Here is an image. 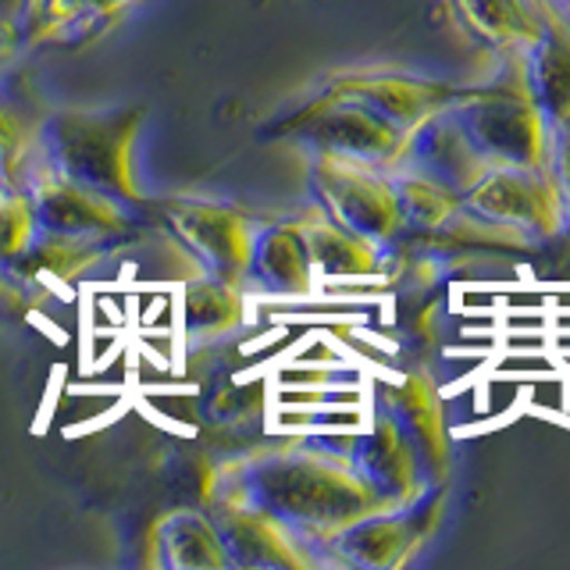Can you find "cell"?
<instances>
[{
    "label": "cell",
    "mask_w": 570,
    "mask_h": 570,
    "mask_svg": "<svg viewBox=\"0 0 570 570\" xmlns=\"http://www.w3.org/2000/svg\"><path fill=\"white\" fill-rule=\"evenodd\" d=\"M207 499L257 507L314 552L328 534L353 524L356 517L396 507L367 485L346 453H328L317 445L232 456L210 471Z\"/></svg>",
    "instance_id": "obj_1"
},
{
    "label": "cell",
    "mask_w": 570,
    "mask_h": 570,
    "mask_svg": "<svg viewBox=\"0 0 570 570\" xmlns=\"http://www.w3.org/2000/svg\"><path fill=\"white\" fill-rule=\"evenodd\" d=\"M139 129L142 107H121V111L65 107V111L43 115L36 154L71 183L107 193L129 207H142L147 193H142L136 175Z\"/></svg>",
    "instance_id": "obj_2"
},
{
    "label": "cell",
    "mask_w": 570,
    "mask_h": 570,
    "mask_svg": "<svg viewBox=\"0 0 570 570\" xmlns=\"http://www.w3.org/2000/svg\"><path fill=\"white\" fill-rule=\"evenodd\" d=\"M307 189L314 207L356 236L385 246L403 228L400 193L392 171L346 154H311Z\"/></svg>",
    "instance_id": "obj_3"
},
{
    "label": "cell",
    "mask_w": 570,
    "mask_h": 570,
    "mask_svg": "<svg viewBox=\"0 0 570 570\" xmlns=\"http://www.w3.org/2000/svg\"><path fill=\"white\" fill-rule=\"evenodd\" d=\"M275 132L296 139L299 147H307L311 154L317 150L346 154V157L371 160V165L389 168V171L403 160L406 142H410V132L396 129V125L385 121L382 115H374L353 100L321 97V94L303 104L296 115L285 118Z\"/></svg>",
    "instance_id": "obj_4"
},
{
    "label": "cell",
    "mask_w": 570,
    "mask_h": 570,
    "mask_svg": "<svg viewBox=\"0 0 570 570\" xmlns=\"http://www.w3.org/2000/svg\"><path fill=\"white\" fill-rule=\"evenodd\" d=\"M26 189L32 193L40 228L53 232V236L111 249L118 239H125L136 228V207L121 204L107 193L89 189L82 183H71L61 171L43 165L40 154H36L26 175Z\"/></svg>",
    "instance_id": "obj_5"
},
{
    "label": "cell",
    "mask_w": 570,
    "mask_h": 570,
    "mask_svg": "<svg viewBox=\"0 0 570 570\" xmlns=\"http://www.w3.org/2000/svg\"><path fill=\"white\" fill-rule=\"evenodd\" d=\"M160 222L178 249L200 267V275L243 282L254 222L239 207L210 196H168L160 204Z\"/></svg>",
    "instance_id": "obj_6"
},
{
    "label": "cell",
    "mask_w": 570,
    "mask_h": 570,
    "mask_svg": "<svg viewBox=\"0 0 570 570\" xmlns=\"http://www.w3.org/2000/svg\"><path fill=\"white\" fill-rule=\"evenodd\" d=\"M435 499L428 503V495L421 492L417 499H410L403 507H385L374 510L367 517H356L353 524L338 528L328 534L317 549H325V560L350 563V567H396L406 563L424 534L435 524Z\"/></svg>",
    "instance_id": "obj_7"
},
{
    "label": "cell",
    "mask_w": 570,
    "mask_h": 570,
    "mask_svg": "<svg viewBox=\"0 0 570 570\" xmlns=\"http://www.w3.org/2000/svg\"><path fill=\"white\" fill-rule=\"evenodd\" d=\"M321 97H338L382 115L403 132H414L432 115L445 111L460 100L456 89L442 82H424L414 76H392V71H364V76H343L321 89Z\"/></svg>",
    "instance_id": "obj_8"
},
{
    "label": "cell",
    "mask_w": 570,
    "mask_h": 570,
    "mask_svg": "<svg viewBox=\"0 0 570 570\" xmlns=\"http://www.w3.org/2000/svg\"><path fill=\"white\" fill-rule=\"evenodd\" d=\"M222 531V542L232 567H314L317 552L299 542L289 528H282L275 517L257 507L232 503V499H207Z\"/></svg>",
    "instance_id": "obj_9"
},
{
    "label": "cell",
    "mask_w": 570,
    "mask_h": 570,
    "mask_svg": "<svg viewBox=\"0 0 570 570\" xmlns=\"http://www.w3.org/2000/svg\"><path fill=\"white\" fill-rule=\"evenodd\" d=\"M243 285L249 293H264L275 299H299L314 293L317 285L314 264L296 222H278L261 228L254 225Z\"/></svg>",
    "instance_id": "obj_10"
},
{
    "label": "cell",
    "mask_w": 570,
    "mask_h": 570,
    "mask_svg": "<svg viewBox=\"0 0 570 570\" xmlns=\"http://www.w3.org/2000/svg\"><path fill=\"white\" fill-rule=\"evenodd\" d=\"M346 456L364 474L367 485L389 503L400 507L424 492V468L410 450V442L400 435V428L385 414L374 417L367 432L353 439V450Z\"/></svg>",
    "instance_id": "obj_11"
},
{
    "label": "cell",
    "mask_w": 570,
    "mask_h": 570,
    "mask_svg": "<svg viewBox=\"0 0 570 570\" xmlns=\"http://www.w3.org/2000/svg\"><path fill=\"white\" fill-rule=\"evenodd\" d=\"M157 563L168 570H228L232 560L225 552L222 531L207 507L171 510L154 528Z\"/></svg>",
    "instance_id": "obj_12"
},
{
    "label": "cell",
    "mask_w": 570,
    "mask_h": 570,
    "mask_svg": "<svg viewBox=\"0 0 570 570\" xmlns=\"http://www.w3.org/2000/svg\"><path fill=\"white\" fill-rule=\"evenodd\" d=\"M249 289L243 282H225L214 275H200L183 285L178 293V328L186 343H214L246 325Z\"/></svg>",
    "instance_id": "obj_13"
},
{
    "label": "cell",
    "mask_w": 570,
    "mask_h": 570,
    "mask_svg": "<svg viewBox=\"0 0 570 570\" xmlns=\"http://www.w3.org/2000/svg\"><path fill=\"white\" fill-rule=\"evenodd\" d=\"M296 225L303 232V243H307L317 282H353L379 272L382 246L335 225L317 207H311Z\"/></svg>",
    "instance_id": "obj_14"
},
{
    "label": "cell",
    "mask_w": 570,
    "mask_h": 570,
    "mask_svg": "<svg viewBox=\"0 0 570 570\" xmlns=\"http://www.w3.org/2000/svg\"><path fill=\"white\" fill-rule=\"evenodd\" d=\"M382 414L400 428V435L410 442L421 468H439L445 463V435H442V414H439V396L428 379L406 374L396 385L385 389L382 396Z\"/></svg>",
    "instance_id": "obj_15"
},
{
    "label": "cell",
    "mask_w": 570,
    "mask_h": 570,
    "mask_svg": "<svg viewBox=\"0 0 570 570\" xmlns=\"http://www.w3.org/2000/svg\"><path fill=\"white\" fill-rule=\"evenodd\" d=\"M43 107H36L29 89L11 79L0 82V186H26L36 160Z\"/></svg>",
    "instance_id": "obj_16"
},
{
    "label": "cell",
    "mask_w": 570,
    "mask_h": 570,
    "mask_svg": "<svg viewBox=\"0 0 570 570\" xmlns=\"http://www.w3.org/2000/svg\"><path fill=\"white\" fill-rule=\"evenodd\" d=\"M97 0H22L18 4V32L26 47L79 43L94 36Z\"/></svg>",
    "instance_id": "obj_17"
},
{
    "label": "cell",
    "mask_w": 570,
    "mask_h": 570,
    "mask_svg": "<svg viewBox=\"0 0 570 570\" xmlns=\"http://www.w3.org/2000/svg\"><path fill=\"white\" fill-rule=\"evenodd\" d=\"M40 236L32 193L26 186H0V267L11 275Z\"/></svg>",
    "instance_id": "obj_18"
},
{
    "label": "cell",
    "mask_w": 570,
    "mask_h": 570,
    "mask_svg": "<svg viewBox=\"0 0 570 570\" xmlns=\"http://www.w3.org/2000/svg\"><path fill=\"white\" fill-rule=\"evenodd\" d=\"M139 4H147V0H97L94 4V36L118 26L121 18L129 11H136Z\"/></svg>",
    "instance_id": "obj_19"
},
{
    "label": "cell",
    "mask_w": 570,
    "mask_h": 570,
    "mask_svg": "<svg viewBox=\"0 0 570 570\" xmlns=\"http://www.w3.org/2000/svg\"><path fill=\"white\" fill-rule=\"evenodd\" d=\"M18 296H22V289L11 282V275L0 267V307H8V303H18Z\"/></svg>",
    "instance_id": "obj_20"
},
{
    "label": "cell",
    "mask_w": 570,
    "mask_h": 570,
    "mask_svg": "<svg viewBox=\"0 0 570 570\" xmlns=\"http://www.w3.org/2000/svg\"><path fill=\"white\" fill-rule=\"evenodd\" d=\"M563 204H567V218H570V125H567V147H563Z\"/></svg>",
    "instance_id": "obj_21"
}]
</instances>
